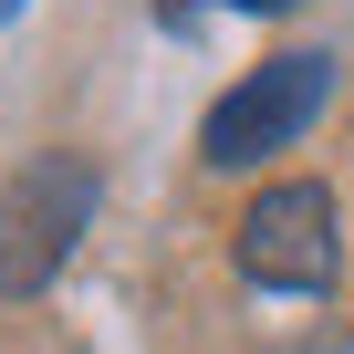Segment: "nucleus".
<instances>
[{
	"label": "nucleus",
	"instance_id": "f257e3e1",
	"mask_svg": "<svg viewBox=\"0 0 354 354\" xmlns=\"http://www.w3.org/2000/svg\"><path fill=\"white\" fill-rule=\"evenodd\" d=\"M323 104H333V53H271V63H250V73L209 104L198 156H209V167H261V156L302 146Z\"/></svg>",
	"mask_w": 354,
	"mask_h": 354
},
{
	"label": "nucleus",
	"instance_id": "f03ea898",
	"mask_svg": "<svg viewBox=\"0 0 354 354\" xmlns=\"http://www.w3.org/2000/svg\"><path fill=\"white\" fill-rule=\"evenodd\" d=\"M94 167L84 156H32L11 188H0V302H21V292H42L63 261H73V240L94 230Z\"/></svg>",
	"mask_w": 354,
	"mask_h": 354
},
{
	"label": "nucleus",
	"instance_id": "7ed1b4c3",
	"mask_svg": "<svg viewBox=\"0 0 354 354\" xmlns=\"http://www.w3.org/2000/svg\"><path fill=\"white\" fill-rule=\"evenodd\" d=\"M240 271L261 292H323L333 281V188L323 177H271L240 209Z\"/></svg>",
	"mask_w": 354,
	"mask_h": 354
},
{
	"label": "nucleus",
	"instance_id": "20e7f679",
	"mask_svg": "<svg viewBox=\"0 0 354 354\" xmlns=\"http://www.w3.org/2000/svg\"><path fill=\"white\" fill-rule=\"evenodd\" d=\"M230 11H261V21H271V11H302V0H230Z\"/></svg>",
	"mask_w": 354,
	"mask_h": 354
},
{
	"label": "nucleus",
	"instance_id": "39448f33",
	"mask_svg": "<svg viewBox=\"0 0 354 354\" xmlns=\"http://www.w3.org/2000/svg\"><path fill=\"white\" fill-rule=\"evenodd\" d=\"M0 21H21V0H0Z\"/></svg>",
	"mask_w": 354,
	"mask_h": 354
}]
</instances>
